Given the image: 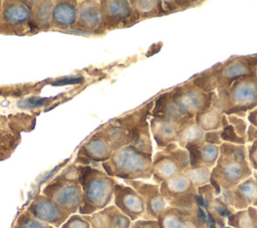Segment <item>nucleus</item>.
Here are the masks:
<instances>
[{"instance_id":"f257e3e1","label":"nucleus","mask_w":257,"mask_h":228,"mask_svg":"<svg viewBox=\"0 0 257 228\" xmlns=\"http://www.w3.org/2000/svg\"><path fill=\"white\" fill-rule=\"evenodd\" d=\"M257 76V54L233 55L190 78L206 92L228 87L234 81Z\"/></svg>"},{"instance_id":"f03ea898","label":"nucleus","mask_w":257,"mask_h":228,"mask_svg":"<svg viewBox=\"0 0 257 228\" xmlns=\"http://www.w3.org/2000/svg\"><path fill=\"white\" fill-rule=\"evenodd\" d=\"M78 169L82 188V204L78 213L91 215L109 206L113 201L115 179L93 166L78 165Z\"/></svg>"},{"instance_id":"7ed1b4c3","label":"nucleus","mask_w":257,"mask_h":228,"mask_svg":"<svg viewBox=\"0 0 257 228\" xmlns=\"http://www.w3.org/2000/svg\"><path fill=\"white\" fill-rule=\"evenodd\" d=\"M101 168L108 176L123 181L149 179L153 175V156L127 145L114 151Z\"/></svg>"},{"instance_id":"20e7f679","label":"nucleus","mask_w":257,"mask_h":228,"mask_svg":"<svg viewBox=\"0 0 257 228\" xmlns=\"http://www.w3.org/2000/svg\"><path fill=\"white\" fill-rule=\"evenodd\" d=\"M212 105L226 116L246 118L257 106V76L238 79L228 87L217 90Z\"/></svg>"},{"instance_id":"39448f33","label":"nucleus","mask_w":257,"mask_h":228,"mask_svg":"<svg viewBox=\"0 0 257 228\" xmlns=\"http://www.w3.org/2000/svg\"><path fill=\"white\" fill-rule=\"evenodd\" d=\"M69 215L76 214L82 204L78 165L71 164L53 177L42 188V193Z\"/></svg>"},{"instance_id":"423d86ee","label":"nucleus","mask_w":257,"mask_h":228,"mask_svg":"<svg viewBox=\"0 0 257 228\" xmlns=\"http://www.w3.org/2000/svg\"><path fill=\"white\" fill-rule=\"evenodd\" d=\"M247 157L246 146L223 143L220 146L217 166L211 176L212 184L221 179L229 187L244 179L249 173Z\"/></svg>"},{"instance_id":"0eeeda50","label":"nucleus","mask_w":257,"mask_h":228,"mask_svg":"<svg viewBox=\"0 0 257 228\" xmlns=\"http://www.w3.org/2000/svg\"><path fill=\"white\" fill-rule=\"evenodd\" d=\"M173 104L182 118H195V116L212 105L216 93L206 92L198 87L191 79L169 90Z\"/></svg>"},{"instance_id":"6e6552de","label":"nucleus","mask_w":257,"mask_h":228,"mask_svg":"<svg viewBox=\"0 0 257 228\" xmlns=\"http://www.w3.org/2000/svg\"><path fill=\"white\" fill-rule=\"evenodd\" d=\"M190 164L189 153L177 143L158 152L153 158V176L158 182H165L177 176L179 171Z\"/></svg>"},{"instance_id":"1a4fd4ad","label":"nucleus","mask_w":257,"mask_h":228,"mask_svg":"<svg viewBox=\"0 0 257 228\" xmlns=\"http://www.w3.org/2000/svg\"><path fill=\"white\" fill-rule=\"evenodd\" d=\"M32 8L27 1H0V33L24 34L29 31Z\"/></svg>"},{"instance_id":"9d476101","label":"nucleus","mask_w":257,"mask_h":228,"mask_svg":"<svg viewBox=\"0 0 257 228\" xmlns=\"http://www.w3.org/2000/svg\"><path fill=\"white\" fill-rule=\"evenodd\" d=\"M65 32L82 35H102L103 15L100 3L97 1H81L78 5V19L76 24Z\"/></svg>"},{"instance_id":"9b49d317","label":"nucleus","mask_w":257,"mask_h":228,"mask_svg":"<svg viewBox=\"0 0 257 228\" xmlns=\"http://www.w3.org/2000/svg\"><path fill=\"white\" fill-rule=\"evenodd\" d=\"M103 15V27L105 30L123 28L140 21L138 14L130 1H100Z\"/></svg>"},{"instance_id":"f8f14e48","label":"nucleus","mask_w":257,"mask_h":228,"mask_svg":"<svg viewBox=\"0 0 257 228\" xmlns=\"http://www.w3.org/2000/svg\"><path fill=\"white\" fill-rule=\"evenodd\" d=\"M27 211L39 221L54 228H60L70 216L53 200L43 194L34 196L27 207Z\"/></svg>"},{"instance_id":"ddd939ff","label":"nucleus","mask_w":257,"mask_h":228,"mask_svg":"<svg viewBox=\"0 0 257 228\" xmlns=\"http://www.w3.org/2000/svg\"><path fill=\"white\" fill-rule=\"evenodd\" d=\"M113 205L132 221L139 220L146 213V206L140 194L131 186L117 183L114 186Z\"/></svg>"},{"instance_id":"4468645a","label":"nucleus","mask_w":257,"mask_h":228,"mask_svg":"<svg viewBox=\"0 0 257 228\" xmlns=\"http://www.w3.org/2000/svg\"><path fill=\"white\" fill-rule=\"evenodd\" d=\"M113 151L110 145L97 133L93 134L78 150L75 164L90 166L91 164H102L109 160Z\"/></svg>"},{"instance_id":"2eb2a0df","label":"nucleus","mask_w":257,"mask_h":228,"mask_svg":"<svg viewBox=\"0 0 257 228\" xmlns=\"http://www.w3.org/2000/svg\"><path fill=\"white\" fill-rule=\"evenodd\" d=\"M124 184L134 188L143 198L146 206L144 219H158L159 215L165 210L166 206L165 199L162 196L159 187L153 184L145 183L141 180L124 181Z\"/></svg>"},{"instance_id":"dca6fc26","label":"nucleus","mask_w":257,"mask_h":228,"mask_svg":"<svg viewBox=\"0 0 257 228\" xmlns=\"http://www.w3.org/2000/svg\"><path fill=\"white\" fill-rule=\"evenodd\" d=\"M91 228H131L132 220L113 204L91 215H82Z\"/></svg>"},{"instance_id":"f3484780","label":"nucleus","mask_w":257,"mask_h":228,"mask_svg":"<svg viewBox=\"0 0 257 228\" xmlns=\"http://www.w3.org/2000/svg\"><path fill=\"white\" fill-rule=\"evenodd\" d=\"M248 125L249 123L246 118L235 115H224L223 127L221 129V139L223 143L246 146Z\"/></svg>"},{"instance_id":"a211bd4d","label":"nucleus","mask_w":257,"mask_h":228,"mask_svg":"<svg viewBox=\"0 0 257 228\" xmlns=\"http://www.w3.org/2000/svg\"><path fill=\"white\" fill-rule=\"evenodd\" d=\"M181 121L169 118L152 117L150 121V130L159 148L164 149L171 144L177 143V131Z\"/></svg>"},{"instance_id":"6ab92c4d","label":"nucleus","mask_w":257,"mask_h":228,"mask_svg":"<svg viewBox=\"0 0 257 228\" xmlns=\"http://www.w3.org/2000/svg\"><path fill=\"white\" fill-rule=\"evenodd\" d=\"M77 1H56L51 12L52 28L71 29L78 19Z\"/></svg>"},{"instance_id":"aec40b11","label":"nucleus","mask_w":257,"mask_h":228,"mask_svg":"<svg viewBox=\"0 0 257 228\" xmlns=\"http://www.w3.org/2000/svg\"><path fill=\"white\" fill-rule=\"evenodd\" d=\"M189 153L192 168H200L202 164L212 166L219 158L220 147L201 141L196 144H188L185 148Z\"/></svg>"},{"instance_id":"412c9836","label":"nucleus","mask_w":257,"mask_h":228,"mask_svg":"<svg viewBox=\"0 0 257 228\" xmlns=\"http://www.w3.org/2000/svg\"><path fill=\"white\" fill-rule=\"evenodd\" d=\"M30 5V2L27 1ZM53 1H33L32 16L29 22V31H47L52 28L51 12L54 6Z\"/></svg>"},{"instance_id":"4be33fe9","label":"nucleus","mask_w":257,"mask_h":228,"mask_svg":"<svg viewBox=\"0 0 257 228\" xmlns=\"http://www.w3.org/2000/svg\"><path fill=\"white\" fill-rule=\"evenodd\" d=\"M101 136L111 147L112 151H116L124 146L133 144L134 130H127L119 126H115L109 123L107 126L99 129L96 132Z\"/></svg>"},{"instance_id":"5701e85b","label":"nucleus","mask_w":257,"mask_h":228,"mask_svg":"<svg viewBox=\"0 0 257 228\" xmlns=\"http://www.w3.org/2000/svg\"><path fill=\"white\" fill-rule=\"evenodd\" d=\"M205 132L196 124L195 118H183L177 131V144L185 149L188 144H196L203 141Z\"/></svg>"},{"instance_id":"b1692460","label":"nucleus","mask_w":257,"mask_h":228,"mask_svg":"<svg viewBox=\"0 0 257 228\" xmlns=\"http://www.w3.org/2000/svg\"><path fill=\"white\" fill-rule=\"evenodd\" d=\"M154 103H155V100H151L146 105L135 110L134 112L126 115L122 118L115 119V120L111 121L110 123L115 126H119L124 129H127V130L144 127L147 124H149L147 122V119L149 116L152 115Z\"/></svg>"},{"instance_id":"393cba45","label":"nucleus","mask_w":257,"mask_h":228,"mask_svg":"<svg viewBox=\"0 0 257 228\" xmlns=\"http://www.w3.org/2000/svg\"><path fill=\"white\" fill-rule=\"evenodd\" d=\"M223 117L224 113L220 109L211 105L207 109L198 112L195 116V122L205 133L218 131L223 127Z\"/></svg>"},{"instance_id":"a878e982","label":"nucleus","mask_w":257,"mask_h":228,"mask_svg":"<svg viewBox=\"0 0 257 228\" xmlns=\"http://www.w3.org/2000/svg\"><path fill=\"white\" fill-rule=\"evenodd\" d=\"M140 20L167 15L163 8V1H130Z\"/></svg>"},{"instance_id":"bb28decb","label":"nucleus","mask_w":257,"mask_h":228,"mask_svg":"<svg viewBox=\"0 0 257 228\" xmlns=\"http://www.w3.org/2000/svg\"><path fill=\"white\" fill-rule=\"evenodd\" d=\"M20 141V135H16L0 125V162L8 159L12 155Z\"/></svg>"},{"instance_id":"cd10ccee","label":"nucleus","mask_w":257,"mask_h":228,"mask_svg":"<svg viewBox=\"0 0 257 228\" xmlns=\"http://www.w3.org/2000/svg\"><path fill=\"white\" fill-rule=\"evenodd\" d=\"M7 127L8 129L16 135H20L22 132H30L34 129L36 123V117L19 112L13 116H10L7 119Z\"/></svg>"},{"instance_id":"c85d7f7f","label":"nucleus","mask_w":257,"mask_h":228,"mask_svg":"<svg viewBox=\"0 0 257 228\" xmlns=\"http://www.w3.org/2000/svg\"><path fill=\"white\" fill-rule=\"evenodd\" d=\"M13 228H54V227L39 221L26 210L18 216Z\"/></svg>"},{"instance_id":"c756f323","label":"nucleus","mask_w":257,"mask_h":228,"mask_svg":"<svg viewBox=\"0 0 257 228\" xmlns=\"http://www.w3.org/2000/svg\"><path fill=\"white\" fill-rule=\"evenodd\" d=\"M57 96L54 97H40L38 95H32L23 99H20L16 102V105L20 109H33L41 107L45 104L50 103L52 100L56 99Z\"/></svg>"},{"instance_id":"7c9ffc66","label":"nucleus","mask_w":257,"mask_h":228,"mask_svg":"<svg viewBox=\"0 0 257 228\" xmlns=\"http://www.w3.org/2000/svg\"><path fill=\"white\" fill-rule=\"evenodd\" d=\"M204 1H163V8L167 14L175 13L178 11H182L191 7H197L203 4Z\"/></svg>"},{"instance_id":"2f4dec72","label":"nucleus","mask_w":257,"mask_h":228,"mask_svg":"<svg viewBox=\"0 0 257 228\" xmlns=\"http://www.w3.org/2000/svg\"><path fill=\"white\" fill-rule=\"evenodd\" d=\"M60 228H91V226L82 215L72 214Z\"/></svg>"},{"instance_id":"473e14b6","label":"nucleus","mask_w":257,"mask_h":228,"mask_svg":"<svg viewBox=\"0 0 257 228\" xmlns=\"http://www.w3.org/2000/svg\"><path fill=\"white\" fill-rule=\"evenodd\" d=\"M84 80L82 76H64L60 78H56L50 82L53 86H61V85H69V84H75L80 83Z\"/></svg>"},{"instance_id":"72a5a7b5","label":"nucleus","mask_w":257,"mask_h":228,"mask_svg":"<svg viewBox=\"0 0 257 228\" xmlns=\"http://www.w3.org/2000/svg\"><path fill=\"white\" fill-rule=\"evenodd\" d=\"M203 141L207 144H211V145L220 147L223 144V141L221 139V130L206 132Z\"/></svg>"},{"instance_id":"f704fd0d","label":"nucleus","mask_w":257,"mask_h":228,"mask_svg":"<svg viewBox=\"0 0 257 228\" xmlns=\"http://www.w3.org/2000/svg\"><path fill=\"white\" fill-rule=\"evenodd\" d=\"M246 148L251 164L257 169V138L253 142L249 143V145H246Z\"/></svg>"},{"instance_id":"c9c22d12","label":"nucleus","mask_w":257,"mask_h":228,"mask_svg":"<svg viewBox=\"0 0 257 228\" xmlns=\"http://www.w3.org/2000/svg\"><path fill=\"white\" fill-rule=\"evenodd\" d=\"M246 119H247V121L250 125L257 128V106L254 109H252L251 111L248 112Z\"/></svg>"}]
</instances>
